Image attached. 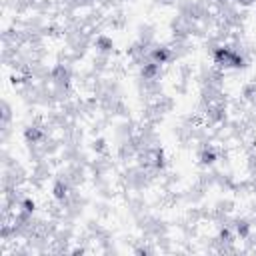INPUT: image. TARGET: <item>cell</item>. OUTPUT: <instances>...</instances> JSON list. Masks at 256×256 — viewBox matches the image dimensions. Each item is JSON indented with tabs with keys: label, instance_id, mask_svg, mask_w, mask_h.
<instances>
[{
	"label": "cell",
	"instance_id": "cell-1",
	"mask_svg": "<svg viewBox=\"0 0 256 256\" xmlns=\"http://www.w3.org/2000/svg\"><path fill=\"white\" fill-rule=\"evenodd\" d=\"M168 58H170L168 48H156V50L152 52V62H156V64H164Z\"/></svg>",
	"mask_w": 256,
	"mask_h": 256
}]
</instances>
